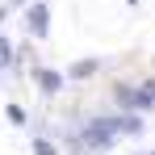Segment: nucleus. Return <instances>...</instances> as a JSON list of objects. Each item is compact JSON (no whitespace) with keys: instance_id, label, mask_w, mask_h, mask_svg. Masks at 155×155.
I'll use <instances>...</instances> for the list:
<instances>
[{"instance_id":"1","label":"nucleus","mask_w":155,"mask_h":155,"mask_svg":"<svg viewBox=\"0 0 155 155\" xmlns=\"http://www.w3.org/2000/svg\"><path fill=\"white\" fill-rule=\"evenodd\" d=\"M46 17H51V13H46V4H29V13H25V29L42 38V34H46Z\"/></svg>"},{"instance_id":"7","label":"nucleus","mask_w":155,"mask_h":155,"mask_svg":"<svg viewBox=\"0 0 155 155\" xmlns=\"http://www.w3.org/2000/svg\"><path fill=\"white\" fill-rule=\"evenodd\" d=\"M0 21H4V13H0Z\"/></svg>"},{"instance_id":"5","label":"nucleus","mask_w":155,"mask_h":155,"mask_svg":"<svg viewBox=\"0 0 155 155\" xmlns=\"http://www.w3.org/2000/svg\"><path fill=\"white\" fill-rule=\"evenodd\" d=\"M13 63V46H8V38H0V67H8Z\"/></svg>"},{"instance_id":"4","label":"nucleus","mask_w":155,"mask_h":155,"mask_svg":"<svg viewBox=\"0 0 155 155\" xmlns=\"http://www.w3.org/2000/svg\"><path fill=\"white\" fill-rule=\"evenodd\" d=\"M97 67H101L97 59H84V63H76V67H71V76H76V80H84V76H92Z\"/></svg>"},{"instance_id":"8","label":"nucleus","mask_w":155,"mask_h":155,"mask_svg":"<svg viewBox=\"0 0 155 155\" xmlns=\"http://www.w3.org/2000/svg\"><path fill=\"white\" fill-rule=\"evenodd\" d=\"M130 4H134V0H130Z\"/></svg>"},{"instance_id":"2","label":"nucleus","mask_w":155,"mask_h":155,"mask_svg":"<svg viewBox=\"0 0 155 155\" xmlns=\"http://www.w3.org/2000/svg\"><path fill=\"white\" fill-rule=\"evenodd\" d=\"M117 97H122L126 105H138V109H151V105H155V88H147V92H130V88H122Z\"/></svg>"},{"instance_id":"6","label":"nucleus","mask_w":155,"mask_h":155,"mask_svg":"<svg viewBox=\"0 0 155 155\" xmlns=\"http://www.w3.org/2000/svg\"><path fill=\"white\" fill-rule=\"evenodd\" d=\"M34 155H54V147L51 143H34Z\"/></svg>"},{"instance_id":"3","label":"nucleus","mask_w":155,"mask_h":155,"mask_svg":"<svg viewBox=\"0 0 155 155\" xmlns=\"http://www.w3.org/2000/svg\"><path fill=\"white\" fill-rule=\"evenodd\" d=\"M34 76H38V84H42V92H59V88H63V76L51 71V67H38Z\"/></svg>"}]
</instances>
